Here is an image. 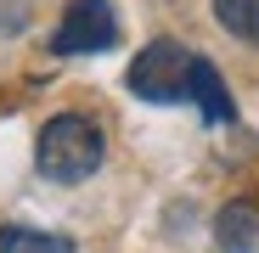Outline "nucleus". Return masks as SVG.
Here are the masks:
<instances>
[{"label": "nucleus", "mask_w": 259, "mask_h": 253, "mask_svg": "<svg viewBox=\"0 0 259 253\" xmlns=\"http://www.w3.org/2000/svg\"><path fill=\"white\" fill-rule=\"evenodd\" d=\"M192 102H197V113H203L208 124H231V118H237L231 84L220 79V68H214L208 57H197V62H192Z\"/></svg>", "instance_id": "4"}, {"label": "nucleus", "mask_w": 259, "mask_h": 253, "mask_svg": "<svg viewBox=\"0 0 259 253\" xmlns=\"http://www.w3.org/2000/svg\"><path fill=\"white\" fill-rule=\"evenodd\" d=\"M118 45V12L113 0H68L62 23L51 28V57H96Z\"/></svg>", "instance_id": "3"}, {"label": "nucleus", "mask_w": 259, "mask_h": 253, "mask_svg": "<svg viewBox=\"0 0 259 253\" xmlns=\"http://www.w3.org/2000/svg\"><path fill=\"white\" fill-rule=\"evenodd\" d=\"M192 62L197 51L163 34L136 51V62L124 68V84H130V96H141L152 107H175V102H192Z\"/></svg>", "instance_id": "2"}, {"label": "nucleus", "mask_w": 259, "mask_h": 253, "mask_svg": "<svg viewBox=\"0 0 259 253\" xmlns=\"http://www.w3.org/2000/svg\"><path fill=\"white\" fill-rule=\"evenodd\" d=\"M102 158H107V130L91 113H57V118L39 124V135H34V169L46 180H57V186L91 180L102 169Z\"/></svg>", "instance_id": "1"}, {"label": "nucleus", "mask_w": 259, "mask_h": 253, "mask_svg": "<svg viewBox=\"0 0 259 253\" xmlns=\"http://www.w3.org/2000/svg\"><path fill=\"white\" fill-rule=\"evenodd\" d=\"M0 253H73L62 231H34V225H0Z\"/></svg>", "instance_id": "7"}, {"label": "nucleus", "mask_w": 259, "mask_h": 253, "mask_svg": "<svg viewBox=\"0 0 259 253\" xmlns=\"http://www.w3.org/2000/svg\"><path fill=\"white\" fill-rule=\"evenodd\" d=\"M214 242H220V253H248L259 242V208L248 197L226 203L220 214H214Z\"/></svg>", "instance_id": "5"}, {"label": "nucleus", "mask_w": 259, "mask_h": 253, "mask_svg": "<svg viewBox=\"0 0 259 253\" xmlns=\"http://www.w3.org/2000/svg\"><path fill=\"white\" fill-rule=\"evenodd\" d=\"M214 23L242 45H259V0H208Z\"/></svg>", "instance_id": "6"}]
</instances>
